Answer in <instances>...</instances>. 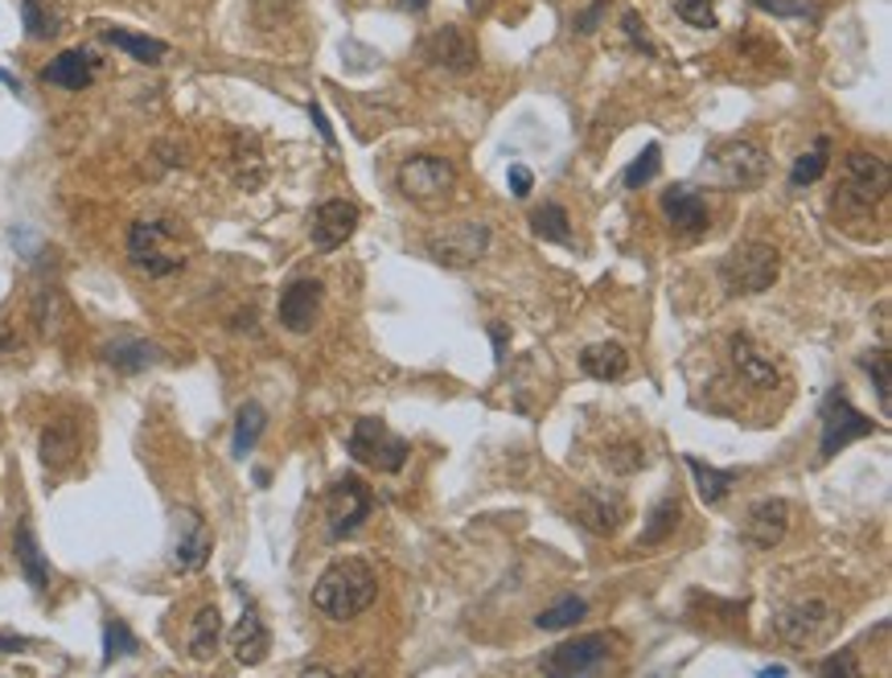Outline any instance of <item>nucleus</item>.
Returning <instances> with one entry per match:
<instances>
[{
  "label": "nucleus",
  "instance_id": "obj_1",
  "mask_svg": "<svg viewBox=\"0 0 892 678\" xmlns=\"http://www.w3.org/2000/svg\"><path fill=\"white\" fill-rule=\"evenodd\" d=\"M374 596H379L374 568L367 560L346 556V560L329 563L317 584H313V609L321 617H329V621H350V617L371 609Z\"/></svg>",
  "mask_w": 892,
  "mask_h": 678
},
{
  "label": "nucleus",
  "instance_id": "obj_2",
  "mask_svg": "<svg viewBox=\"0 0 892 678\" xmlns=\"http://www.w3.org/2000/svg\"><path fill=\"white\" fill-rule=\"evenodd\" d=\"M777 271H781V255L769 243H741L720 259V284L732 296H757V292L774 289Z\"/></svg>",
  "mask_w": 892,
  "mask_h": 678
},
{
  "label": "nucleus",
  "instance_id": "obj_3",
  "mask_svg": "<svg viewBox=\"0 0 892 678\" xmlns=\"http://www.w3.org/2000/svg\"><path fill=\"white\" fill-rule=\"evenodd\" d=\"M346 448H350V457L358 460V465L379 469V474H399L407 465V457H412V444H407L399 432H391L383 420H358V424L350 428Z\"/></svg>",
  "mask_w": 892,
  "mask_h": 678
},
{
  "label": "nucleus",
  "instance_id": "obj_4",
  "mask_svg": "<svg viewBox=\"0 0 892 678\" xmlns=\"http://www.w3.org/2000/svg\"><path fill=\"white\" fill-rule=\"evenodd\" d=\"M128 259H132L136 271H144L152 280L186 268V255L173 243L165 222H132V231H128Z\"/></svg>",
  "mask_w": 892,
  "mask_h": 678
},
{
  "label": "nucleus",
  "instance_id": "obj_5",
  "mask_svg": "<svg viewBox=\"0 0 892 678\" xmlns=\"http://www.w3.org/2000/svg\"><path fill=\"white\" fill-rule=\"evenodd\" d=\"M839 626L835 617V605L823 600V596H807V600H793L786 609H777L774 629L777 638H786L790 645H823L831 633Z\"/></svg>",
  "mask_w": 892,
  "mask_h": 678
},
{
  "label": "nucleus",
  "instance_id": "obj_6",
  "mask_svg": "<svg viewBox=\"0 0 892 678\" xmlns=\"http://www.w3.org/2000/svg\"><path fill=\"white\" fill-rule=\"evenodd\" d=\"M617 633H584V638H576V642H564L556 645V650H547L543 654V675L552 678H576V675H592V670H601L609 658H613V650H617Z\"/></svg>",
  "mask_w": 892,
  "mask_h": 678
},
{
  "label": "nucleus",
  "instance_id": "obj_7",
  "mask_svg": "<svg viewBox=\"0 0 892 678\" xmlns=\"http://www.w3.org/2000/svg\"><path fill=\"white\" fill-rule=\"evenodd\" d=\"M819 424H823V441H819V460H831L835 453H843L847 444L872 436L876 424L852 407V399L843 390H831L823 399V411H819Z\"/></svg>",
  "mask_w": 892,
  "mask_h": 678
},
{
  "label": "nucleus",
  "instance_id": "obj_8",
  "mask_svg": "<svg viewBox=\"0 0 892 678\" xmlns=\"http://www.w3.org/2000/svg\"><path fill=\"white\" fill-rule=\"evenodd\" d=\"M889 186H892V170L884 156L876 153H847L843 161V202L856 206V210H872L876 202L889 198Z\"/></svg>",
  "mask_w": 892,
  "mask_h": 678
},
{
  "label": "nucleus",
  "instance_id": "obj_9",
  "mask_svg": "<svg viewBox=\"0 0 892 678\" xmlns=\"http://www.w3.org/2000/svg\"><path fill=\"white\" fill-rule=\"evenodd\" d=\"M374 510V493L362 477H337L329 486V498H325V523H329V539H346L354 535L358 526L371 518Z\"/></svg>",
  "mask_w": 892,
  "mask_h": 678
},
{
  "label": "nucleus",
  "instance_id": "obj_10",
  "mask_svg": "<svg viewBox=\"0 0 892 678\" xmlns=\"http://www.w3.org/2000/svg\"><path fill=\"white\" fill-rule=\"evenodd\" d=\"M489 247V226L486 222H453V226H444V231H437V235H428V255L437 259V264H444V268H470V264H477L482 255H486Z\"/></svg>",
  "mask_w": 892,
  "mask_h": 678
},
{
  "label": "nucleus",
  "instance_id": "obj_11",
  "mask_svg": "<svg viewBox=\"0 0 892 678\" xmlns=\"http://www.w3.org/2000/svg\"><path fill=\"white\" fill-rule=\"evenodd\" d=\"M456 182V170L453 161H444V156H412V161H404L399 165V173H395V186L404 189V198H412V202H437V198H444L449 189H453Z\"/></svg>",
  "mask_w": 892,
  "mask_h": 678
},
{
  "label": "nucleus",
  "instance_id": "obj_12",
  "mask_svg": "<svg viewBox=\"0 0 892 678\" xmlns=\"http://www.w3.org/2000/svg\"><path fill=\"white\" fill-rule=\"evenodd\" d=\"M769 173V156L765 149L749 144V140H732L716 153V182L728 189H753L765 182Z\"/></svg>",
  "mask_w": 892,
  "mask_h": 678
},
{
  "label": "nucleus",
  "instance_id": "obj_13",
  "mask_svg": "<svg viewBox=\"0 0 892 678\" xmlns=\"http://www.w3.org/2000/svg\"><path fill=\"white\" fill-rule=\"evenodd\" d=\"M321 301H325V284L313 280V276H301L292 280L285 292H280V325L288 334H309L321 317Z\"/></svg>",
  "mask_w": 892,
  "mask_h": 678
},
{
  "label": "nucleus",
  "instance_id": "obj_14",
  "mask_svg": "<svg viewBox=\"0 0 892 678\" xmlns=\"http://www.w3.org/2000/svg\"><path fill=\"white\" fill-rule=\"evenodd\" d=\"M424 58H428L432 67L465 74V70L477 67V46H473V37L465 34L461 25H440V30H432V34L424 37Z\"/></svg>",
  "mask_w": 892,
  "mask_h": 678
},
{
  "label": "nucleus",
  "instance_id": "obj_15",
  "mask_svg": "<svg viewBox=\"0 0 892 678\" xmlns=\"http://www.w3.org/2000/svg\"><path fill=\"white\" fill-rule=\"evenodd\" d=\"M728 350H732V366H737V374H741L749 387H757V390L781 387V366H777V358L769 354L765 346H757L749 334H737V338L728 341Z\"/></svg>",
  "mask_w": 892,
  "mask_h": 678
},
{
  "label": "nucleus",
  "instance_id": "obj_16",
  "mask_svg": "<svg viewBox=\"0 0 892 678\" xmlns=\"http://www.w3.org/2000/svg\"><path fill=\"white\" fill-rule=\"evenodd\" d=\"M358 231V206L346 202V198H329V202L317 206L313 214V247L317 252H337L346 247V238Z\"/></svg>",
  "mask_w": 892,
  "mask_h": 678
},
{
  "label": "nucleus",
  "instance_id": "obj_17",
  "mask_svg": "<svg viewBox=\"0 0 892 678\" xmlns=\"http://www.w3.org/2000/svg\"><path fill=\"white\" fill-rule=\"evenodd\" d=\"M786 530H790V506L781 498H765L744 518V542L757 551H774L777 542L786 539Z\"/></svg>",
  "mask_w": 892,
  "mask_h": 678
},
{
  "label": "nucleus",
  "instance_id": "obj_18",
  "mask_svg": "<svg viewBox=\"0 0 892 678\" xmlns=\"http://www.w3.org/2000/svg\"><path fill=\"white\" fill-rule=\"evenodd\" d=\"M662 214L671 222L679 235H704L711 226V214H707V202L695 194L691 186H671L662 194Z\"/></svg>",
  "mask_w": 892,
  "mask_h": 678
},
{
  "label": "nucleus",
  "instance_id": "obj_19",
  "mask_svg": "<svg viewBox=\"0 0 892 678\" xmlns=\"http://www.w3.org/2000/svg\"><path fill=\"white\" fill-rule=\"evenodd\" d=\"M576 523L589 526L592 535H613L625 523V498L609 490H584L576 498Z\"/></svg>",
  "mask_w": 892,
  "mask_h": 678
},
{
  "label": "nucleus",
  "instance_id": "obj_20",
  "mask_svg": "<svg viewBox=\"0 0 892 678\" xmlns=\"http://www.w3.org/2000/svg\"><path fill=\"white\" fill-rule=\"evenodd\" d=\"M182 518V535H177V542H173V568L177 572H198V568H206V560H210V551H215V535H210V526L198 518V514H177Z\"/></svg>",
  "mask_w": 892,
  "mask_h": 678
},
{
  "label": "nucleus",
  "instance_id": "obj_21",
  "mask_svg": "<svg viewBox=\"0 0 892 678\" xmlns=\"http://www.w3.org/2000/svg\"><path fill=\"white\" fill-rule=\"evenodd\" d=\"M100 74V58L91 50H62L50 67H42V83L62 86V91H86Z\"/></svg>",
  "mask_w": 892,
  "mask_h": 678
},
{
  "label": "nucleus",
  "instance_id": "obj_22",
  "mask_svg": "<svg viewBox=\"0 0 892 678\" xmlns=\"http://www.w3.org/2000/svg\"><path fill=\"white\" fill-rule=\"evenodd\" d=\"M231 650H235V658L243 662V666H259V662L268 658L271 633H268V626H264V617H259L255 609H243L239 626L231 629Z\"/></svg>",
  "mask_w": 892,
  "mask_h": 678
},
{
  "label": "nucleus",
  "instance_id": "obj_23",
  "mask_svg": "<svg viewBox=\"0 0 892 678\" xmlns=\"http://www.w3.org/2000/svg\"><path fill=\"white\" fill-rule=\"evenodd\" d=\"M37 448H42V465L46 469H67L74 453H79V432H74L70 420H50V424L42 428V444Z\"/></svg>",
  "mask_w": 892,
  "mask_h": 678
},
{
  "label": "nucleus",
  "instance_id": "obj_24",
  "mask_svg": "<svg viewBox=\"0 0 892 678\" xmlns=\"http://www.w3.org/2000/svg\"><path fill=\"white\" fill-rule=\"evenodd\" d=\"M219 642H222V612L215 605L198 609V617L189 621V638H186V650L194 662H210L219 654Z\"/></svg>",
  "mask_w": 892,
  "mask_h": 678
},
{
  "label": "nucleus",
  "instance_id": "obj_25",
  "mask_svg": "<svg viewBox=\"0 0 892 678\" xmlns=\"http://www.w3.org/2000/svg\"><path fill=\"white\" fill-rule=\"evenodd\" d=\"M580 366H584L589 378L617 383V378L629 374V354H625V346H617V341H601V346H589V350L580 354Z\"/></svg>",
  "mask_w": 892,
  "mask_h": 678
},
{
  "label": "nucleus",
  "instance_id": "obj_26",
  "mask_svg": "<svg viewBox=\"0 0 892 678\" xmlns=\"http://www.w3.org/2000/svg\"><path fill=\"white\" fill-rule=\"evenodd\" d=\"M687 469L707 506H720L728 493L737 490V481H741V469H716V465H704L699 457H687Z\"/></svg>",
  "mask_w": 892,
  "mask_h": 678
},
{
  "label": "nucleus",
  "instance_id": "obj_27",
  "mask_svg": "<svg viewBox=\"0 0 892 678\" xmlns=\"http://www.w3.org/2000/svg\"><path fill=\"white\" fill-rule=\"evenodd\" d=\"M13 551H18V563H21V572H25V580H30V588H34V593H46V588H50V563H46L34 530L25 523H21L18 535H13Z\"/></svg>",
  "mask_w": 892,
  "mask_h": 678
},
{
  "label": "nucleus",
  "instance_id": "obj_28",
  "mask_svg": "<svg viewBox=\"0 0 892 678\" xmlns=\"http://www.w3.org/2000/svg\"><path fill=\"white\" fill-rule=\"evenodd\" d=\"M103 42L124 50L128 58L144 62V67H161L169 58V46L161 37H144V34H128V30H103Z\"/></svg>",
  "mask_w": 892,
  "mask_h": 678
},
{
  "label": "nucleus",
  "instance_id": "obj_29",
  "mask_svg": "<svg viewBox=\"0 0 892 678\" xmlns=\"http://www.w3.org/2000/svg\"><path fill=\"white\" fill-rule=\"evenodd\" d=\"M161 358V350L152 346V341H136V338H128V341H112L107 350H103V362L107 366H116L119 374H140V371H149L152 362Z\"/></svg>",
  "mask_w": 892,
  "mask_h": 678
},
{
  "label": "nucleus",
  "instance_id": "obj_30",
  "mask_svg": "<svg viewBox=\"0 0 892 678\" xmlns=\"http://www.w3.org/2000/svg\"><path fill=\"white\" fill-rule=\"evenodd\" d=\"M679 518H683V506H679V498H662L654 510H650V518H646V526H641L638 535V547H658V542H667L674 535V526H679Z\"/></svg>",
  "mask_w": 892,
  "mask_h": 678
},
{
  "label": "nucleus",
  "instance_id": "obj_31",
  "mask_svg": "<svg viewBox=\"0 0 892 678\" xmlns=\"http://www.w3.org/2000/svg\"><path fill=\"white\" fill-rule=\"evenodd\" d=\"M264 428H268V411L259 404H243L235 416V436H231V453L235 457H247L255 444H259V436H264Z\"/></svg>",
  "mask_w": 892,
  "mask_h": 678
},
{
  "label": "nucleus",
  "instance_id": "obj_32",
  "mask_svg": "<svg viewBox=\"0 0 892 678\" xmlns=\"http://www.w3.org/2000/svg\"><path fill=\"white\" fill-rule=\"evenodd\" d=\"M826 165H831V140H826V136H819V140H814V149L793 161L790 186L802 189V186H810V182H819V177L826 173Z\"/></svg>",
  "mask_w": 892,
  "mask_h": 678
},
{
  "label": "nucleus",
  "instance_id": "obj_33",
  "mask_svg": "<svg viewBox=\"0 0 892 678\" xmlns=\"http://www.w3.org/2000/svg\"><path fill=\"white\" fill-rule=\"evenodd\" d=\"M531 231L547 243H572V226H568V210L559 202H547L543 210L531 214Z\"/></svg>",
  "mask_w": 892,
  "mask_h": 678
},
{
  "label": "nucleus",
  "instance_id": "obj_34",
  "mask_svg": "<svg viewBox=\"0 0 892 678\" xmlns=\"http://www.w3.org/2000/svg\"><path fill=\"white\" fill-rule=\"evenodd\" d=\"M584 612H589V600H580V596H564L559 605H552V609H543L540 617H535V626L547 629V633H559V629H572Z\"/></svg>",
  "mask_w": 892,
  "mask_h": 678
},
{
  "label": "nucleus",
  "instance_id": "obj_35",
  "mask_svg": "<svg viewBox=\"0 0 892 678\" xmlns=\"http://www.w3.org/2000/svg\"><path fill=\"white\" fill-rule=\"evenodd\" d=\"M21 21H25V34L34 42H50L62 25H58V13L46 9V0H21Z\"/></svg>",
  "mask_w": 892,
  "mask_h": 678
},
{
  "label": "nucleus",
  "instance_id": "obj_36",
  "mask_svg": "<svg viewBox=\"0 0 892 678\" xmlns=\"http://www.w3.org/2000/svg\"><path fill=\"white\" fill-rule=\"evenodd\" d=\"M140 650V642H136V633L119 617H112L107 626H103V666H112L116 658H128V654H136Z\"/></svg>",
  "mask_w": 892,
  "mask_h": 678
},
{
  "label": "nucleus",
  "instance_id": "obj_37",
  "mask_svg": "<svg viewBox=\"0 0 892 678\" xmlns=\"http://www.w3.org/2000/svg\"><path fill=\"white\" fill-rule=\"evenodd\" d=\"M859 366L864 371L872 374V383H876V399H880V411L889 416L892 411V378H889V354L884 350H872V354H864L859 358Z\"/></svg>",
  "mask_w": 892,
  "mask_h": 678
},
{
  "label": "nucleus",
  "instance_id": "obj_38",
  "mask_svg": "<svg viewBox=\"0 0 892 678\" xmlns=\"http://www.w3.org/2000/svg\"><path fill=\"white\" fill-rule=\"evenodd\" d=\"M658 165H662V149H658V144H646V149L634 156V165L625 170V186L629 189L650 186V182L658 177Z\"/></svg>",
  "mask_w": 892,
  "mask_h": 678
},
{
  "label": "nucleus",
  "instance_id": "obj_39",
  "mask_svg": "<svg viewBox=\"0 0 892 678\" xmlns=\"http://www.w3.org/2000/svg\"><path fill=\"white\" fill-rule=\"evenodd\" d=\"M674 13L695 30H716V0H674Z\"/></svg>",
  "mask_w": 892,
  "mask_h": 678
},
{
  "label": "nucleus",
  "instance_id": "obj_40",
  "mask_svg": "<svg viewBox=\"0 0 892 678\" xmlns=\"http://www.w3.org/2000/svg\"><path fill=\"white\" fill-rule=\"evenodd\" d=\"M605 460H609V469H613V474H638L641 465H646V448H641V444H634V441L613 444V448L605 453Z\"/></svg>",
  "mask_w": 892,
  "mask_h": 678
},
{
  "label": "nucleus",
  "instance_id": "obj_41",
  "mask_svg": "<svg viewBox=\"0 0 892 678\" xmlns=\"http://www.w3.org/2000/svg\"><path fill=\"white\" fill-rule=\"evenodd\" d=\"M625 34H629V42H634V50H646L650 58H654V42H650V34H646V21L638 17V13H625Z\"/></svg>",
  "mask_w": 892,
  "mask_h": 678
},
{
  "label": "nucleus",
  "instance_id": "obj_42",
  "mask_svg": "<svg viewBox=\"0 0 892 678\" xmlns=\"http://www.w3.org/2000/svg\"><path fill=\"white\" fill-rule=\"evenodd\" d=\"M819 675H847V678H859V662L852 654H831V658L819 662Z\"/></svg>",
  "mask_w": 892,
  "mask_h": 678
},
{
  "label": "nucleus",
  "instance_id": "obj_43",
  "mask_svg": "<svg viewBox=\"0 0 892 678\" xmlns=\"http://www.w3.org/2000/svg\"><path fill=\"white\" fill-rule=\"evenodd\" d=\"M753 4L765 13H777V17H807L810 13L807 4H793V0H753Z\"/></svg>",
  "mask_w": 892,
  "mask_h": 678
},
{
  "label": "nucleus",
  "instance_id": "obj_44",
  "mask_svg": "<svg viewBox=\"0 0 892 678\" xmlns=\"http://www.w3.org/2000/svg\"><path fill=\"white\" fill-rule=\"evenodd\" d=\"M605 9H609V0H592L589 9L576 17V34H592V30L601 25V17H605Z\"/></svg>",
  "mask_w": 892,
  "mask_h": 678
},
{
  "label": "nucleus",
  "instance_id": "obj_45",
  "mask_svg": "<svg viewBox=\"0 0 892 678\" xmlns=\"http://www.w3.org/2000/svg\"><path fill=\"white\" fill-rule=\"evenodd\" d=\"M510 189H514V198H531V189H535V173L526 170V165H510Z\"/></svg>",
  "mask_w": 892,
  "mask_h": 678
},
{
  "label": "nucleus",
  "instance_id": "obj_46",
  "mask_svg": "<svg viewBox=\"0 0 892 678\" xmlns=\"http://www.w3.org/2000/svg\"><path fill=\"white\" fill-rule=\"evenodd\" d=\"M30 645V638H18V633H0V654H21Z\"/></svg>",
  "mask_w": 892,
  "mask_h": 678
},
{
  "label": "nucleus",
  "instance_id": "obj_47",
  "mask_svg": "<svg viewBox=\"0 0 892 678\" xmlns=\"http://www.w3.org/2000/svg\"><path fill=\"white\" fill-rule=\"evenodd\" d=\"M309 116H313V124H317V132L325 136V144H337V140H334V128H329V124H325V112H321L317 103H313V107H309Z\"/></svg>",
  "mask_w": 892,
  "mask_h": 678
},
{
  "label": "nucleus",
  "instance_id": "obj_48",
  "mask_svg": "<svg viewBox=\"0 0 892 678\" xmlns=\"http://www.w3.org/2000/svg\"><path fill=\"white\" fill-rule=\"evenodd\" d=\"M489 338H494V350H498V362H506V329L502 325H494V329H489Z\"/></svg>",
  "mask_w": 892,
  "mask_h": 678
},
{
  "label": "nucleus",
  "instance_id": "obj_49",
  "mask_svg": "<svg viewBox=\"0 0 892 678\" xmlns=\"http://www.w3.org/2000/svg\"><path fill=\"white\" fill-rule=\"evenodd\" d=\"M465 9H470L473 17H482V13H489V9H494V0H465Z\"/></svg>",
  "mask_w": 892,
  "mask_h": 678
},
{
  "label": "nucleus",
  "instance_id": "obj_50",
  "mask_svg": "<svg viewBox=\"0 0 892 678\" xmlns=\"http://www.w3.org/2000/svg\"><path fill=\"white\" fill-rule=\"evenodd\" d=\"M399 4H404V9H412V13H424V9H428V0H399Z\"/></svg>",
  "mask_w": 892,
  "mask_h": 678
},
{
  "label": "nucleus",
  "instance_id": "obj_51",
  "mask_svg": "<svg viewBox=\"0 0 892 678\" xmlns=\"http://www.w3.org/2000/svg\"><path fill=\"white\" fill-rule=\"evenodd\" d=\"M0 83H4V86H13V91H21V86H18V79H13L9 70H0Z\"/></svg>",
  "mask_w": 892,
  "mask_h": 678
}]
</instances>
